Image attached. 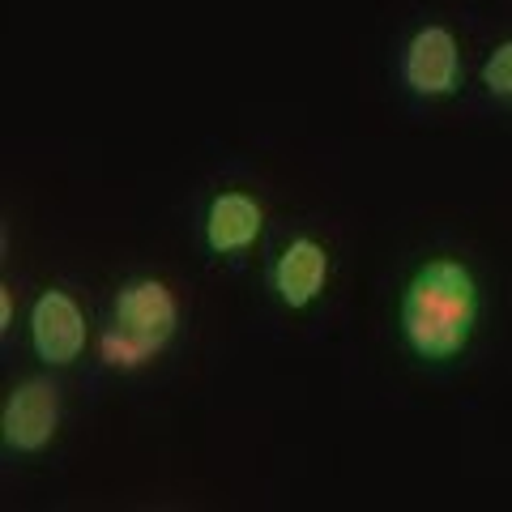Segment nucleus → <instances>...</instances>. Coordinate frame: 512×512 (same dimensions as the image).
Wrapping results in <instances>:
<instances>
[{
    "instance_id": "7ed1b4c3",
    "label": "nucleus",
    "mask_w": 512,
    "mask_h": 512,
    "mask_svg": "<svg viewBox=\"0 0 512 512\" xmlns=\"http://www.w3.org/2000/svg\"><path fill=\"white\" fill-rule=\"evenodd\" d=\"M60 427V389L43 376L13 384L0 410V436L13 453H43Z\"/></svg>"
},
{
    "instance_id": "f03ea898",
    "label": "nucleus",
    "mask_w": 512,
    "mask_h": 512,
    "mask_svg": "<svg viewBox=\"0 0 512 512\" xmlns=\"http://www.w3.org/2000/svg\"><path fill=\"white\" fill-rule=\"evenodd\" d=\"M111 316H116V329L128 333L141 350L158 355L171 338L175 325H180V303H175V291L163 278H133L116 291V303H111Z\"/></svg>"
},
{
    "instance_id": "20e7f679",
    "label": "nucleus",
    "mask_w": 512,
    "mask_h": 512,
    "mask_svg": "<svg viewBox=\"0 0 512 512\" xmlns=\"http://www.w3.org/2000/svg\"><path fill=\"white\" fill-rule=\"evenodd\" d=\"M402 77L414 94L427 99H448L461 86V52H457V35L440 22L419 26L402 52Z\"/></svg>"
},
{
    "instance_id": "0eeeda50",
    "label": "nucleus",
    "mask_w": 512,
    "mask_h": 512,
    "mask_svg": "<svg viewBox=\"0 0 512 512\" xmlns=\"http://www.w3.org/2000/svg\"><path fill=\"white\" fill-rule=\"evenodd\" d=\"M265 227V210L261 201L248 197V192H218L205 210V244H210L214 256H231V252H244L261 239Z\"/></svg>"
},
{
    "instance_id": "f257e3e1",
    "label": "nucleus",
    "mask_w": 512,
    "mask_h": 512,
    "mask_svg": "<svg viewBox=\"0 0 512 512\" xmlns=\"http://www.w3.org/2000/svg\"><path fill=\"white\" fill-rule=\"evenodd\" d=\"M402 338L423 363H448L466 355L478 329V282L457 256H431L414 269L402 291Z\"/></svg>"
},
{
    "instance_id": "39448f33",
    "label": "nucleus",
    "mask_w": 512,
    "mask_h": 512,
    "mask_svg": "<svg viewBox=\"0 0 512 512\" xmlns=\"http://www.w3.org/2000/svg\"><path fill=\"white\" fill-rule=\"evenodd\" d=\"M86 312L77 308V299L69 291H43L30 308V346L47 367H69L73 359H82L86 350Z\"/></svg>"
},
{
    "instance_id": "1a4fd4ad",
    "label": "nucleus",
    "mask_w": 512,
    "mask_h": 512,
    "mask_svg": "<svg viewBox=\"0 0 512 512\" xmlns=\"http://www.w3.org/2000/svg\"><path fill=\"white\" fill-rule=\"evenodd\" d=\"M483 86L495 94V99H508L512 103V39L500 43L483 64Z\"/></svg>"
},
{
    "instance_id": "6e6552de",
    "label": "nucleus",
    "mask_w": 512,
    "mask_h": 512,
    "mask_svg": "<svg viewBox=\"0 0 512 512\" xmlns=\"http://www.w3.org/2000/svg\"><path fill=\"white\" fill-rule=\"evenodd\" d=\"M99 355H103L111 367H124V372H137V367H146V363L154 359L150 350H141V346L128 338V333H120L116 325L99 333Z\"/></svg>"
},
{
    "instance_id": "9d476101",
    "label": "nucleus",
    "mask_w": 512,
    "mask_h": 512,
    "mask_svg": "<svg viewBox=\"0 0 512 512\" xmlns=\"http://www.w3.org/2000/svg\"><path fill=\"white\" fill-rule=\"evenodd\" d=\"M13 325V295L5 291V295H0V329H9Z\"/></svg>"
},
{
    "instance_id": "423d86ee",
    "label": "nucleus",
    "mask_w": 512,
    "mask_h": 512,
    "mask_svg": "<svg viewBox=\"0 0 512 512\" xmlns=\"http://www.w3.org/2000/svg\"><path fill=\"white\" fill-rule=\"evenodd\" d=\"M325 282H329V252L312 235L291 239L274 261V291L291 312L312 308L320 291H325Z\"/></svg>"
}]
</instances>
